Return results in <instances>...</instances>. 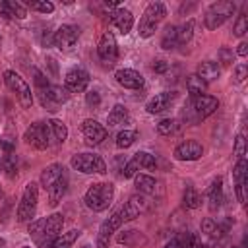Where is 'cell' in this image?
<instances>
[{"label":"cell","instance_id":"1","mask_svg":"<svg viewBox=\"0 0 248 248\" xmlns=\"http://www.w3.org/2000/svg\"><path fill=\"white\" fill-rule=\"evenodd\" d=\"M114 198V186L110 182H95L87 188L83 202L93 211H105Z\"/></svg>","mask_w":248,"mask_h":248},{"label":"cell","instance_id":"2","mask_svg":"<svg viewBox=\"0 0 248 248\" xmlns=\"http://www.w3.org/2000/svg\"><path fill=\"white\" fill-rule=\"evenodd\" d=\"M37 202H39V184L37 182H27L25 188H23L19 205H17V213H16V217H17L19 223L31 221L35 217Z\"/></svg>","mask_w":248,"mask_h":248},{"label":"cell","instance_id":"3","mask_svg":"<svg viewBox=\"0 0 248 248\" xmlns=\"http://www.w3.org/2000/svg\"><path fill=\"white\" fill-rule=\"evenodd\" d=\"M165 16H167V8H165L163 2H151V4H147L145 12H143V16L140 19V35L145 37V39L151 37L155 33V29H157L159 21Z\"/></svg>","mask_w":248,"mask_h":248},{"label":"cell","instance_id":"4","mask_svg":"<svg viewBox=\"0 0 248 248\" xmlns=\"http://www.w3.org/2000/svg\"><path fill=\"white\" fill-rule=\"evenodd\" d=\"M70 163L76 170L85 172V174H93V172L105 174L107 172V163L97 153H76Z\"/></svg>","mask_w":248,"mask_h":248},{"label":"cell","instance_id":"5","mask_svg":"<svg viewBox=\"0 0 248 248\" xmlns=\"http://www.w3.org/2000/svg\"><path fill=\"white\" fill-rule=\"evenodd\" d=\"M4 81H6V85L16 93L17 101L21 103V107L29 108V107L33 105V93H31V87L27 85V81H25L19 74H16L14 70H6V72H4Z\"/></svg>","mask_w":248,"mask_h":248},{"label":"cell","instance_id":"6","mask_svg":"<svg viewBox=\"0 0 248 248\" xmlns=\"http://www.w3.org/2000/svg\"><path fill=\"white\" fill-rule=\"evenodd\" d=\"M50 128L46 122H33L25 134H23V140L27 145H31L33 149H46L50 145Z\"/></svg>","mask_w":248,"mask_h":248},{"label":"cell","instance_id":"7","mask_svg":"<svg viewBox=\"0 0 248 248\" xmlns=\"http://www.w3.org/2000/svg\"><path fill=\"white\" fill-rule=\"evenodd\" d=\"M232 12H234V4H232V2L223 0V2L211 4L209 10L205 12V27H207V29H217V27H221V25L232 16Z\"/></svg>","mask_w":248,"mask_h":248},{"label":"cell","instance_id":"8","mask_svg":"<svg viewBox=\"0 0 248 248\" xmlns=\"http://www.w3.org/2000/svg\"><path fill=\"white\" fill-rule=\"evenodd\" d=\"M62 225H64V217H62L60 213H52V215H48V217L45 219L43 234H41V238L37 240V244H39L41 248H48V246L52 244V240L60 234Z\"/></svg>","mask_w":248,"mask_h":248},{"label":"cell","instance_id":"9","mask_svg":"<svg viewBox=\"0 0 248 248\" xmlns=\"http://www.w3.org/2000/svg\"><path fill=\"white\" fill-rule=\"evenodd\" d=\"M41 93V103H43V107H46V110H58V105H62V103H66L68 101V91H66V87H60V85H48V87H45V89H39Z\"/></svg>","mask_w":248,"mask_h":248},{"label":"cell","instance_id":"10","mask_svg":"<svg viewBox=\"0 0 248 248\" xmlns=\"http://www.w3.org/2000/svg\"><path fill=\"white\" fill-rule=\"evenodd\" d=\"M149 209V200L145 198V194H134L126 205L120 209V217H122V223L124 221H134L136 217H140L141 213H145Z\"/></svg>","mask_w":248,"mask_h":248},{"label":"cell","instance_id":"11","mask_svg":"<svg viewBox=\"0 0 248 248\" xmlns=\"http://www.w3.org/2000/svg\"><path fill=\"white\" fill-rule=\"evenodd\" d=\"M188 105H190V108H192V112L196 114L198 120H202V118L213 114V112L219 108V101H217L215 97H211V95H198V97H192Z\"/></svg>","mask_w":248,"mask_h":248},{"label":"cell","instance_id":"12","mask_svg":"<svg viewBox=\"0 0 248 248\" xmlns=\"http://www.w3.org/2000/svg\"><path fill=\"white\" fill-rule=\"evenodd\" d=\"M78 37H79V29L76 25H60L52 41L60 50H72L74 45L78 43Z\"/></svg>","mask_w":248,"mask_h":248},{"label":"cell","instance_id":"13","mask_svg":"<svg viewBox=\"0 0 248 248\" xmlns=\"http://www.w3.org/2000/svg\"><path fill=\"white\" fill-rule=\"evenodd\" d=\"M97 52H99V58L107 64H112L118 56V45H116V39L110 31H105L99 39V45H97Z\"/></svg>","mask_w":248,"mask_h":248},{"label":"cell","instance_id":"14","mask_svg":"<svg viewBox=\"0 0 248 248\" xmlns=\"http://www.w3.org/2000/svg\"><path fill=\"white\" fill-rule=\"evenodd\" d=\"M64 85H66V91L81 93L89 85V74L83 68H72L64 78Z\"/></svg>","mask_w":248,"mask_h":248},{"label":"cell","instance_id":"15","mask_svg":"<svg viewBox=\"0 0 248 248\" xmlns=\"http://www.w3.org/2000/svg\"><path fill=\"white\" fill-rule=\"evenodd\" d=\"M203 155V147L196 140H186L174 147V159L178 161H196Z\"/></svg>","mask_w":248,"mask_h":248},{"label":"cell","instance_id":"16","mask_svg":"<svg viewBox=\"0 0 248 248\" xmlns=\"http://www.w3.org/2000/svg\"><path fill=\"white\" fill-rule=\"evenodd\" d=\"M81 132H83L85 141L89 145H97L107 138V128L101 122L93 120V118H87V120L81 122Z\"/></svg>","mask_w":248,"mask_h":248},{"label":"cell","instance_id":"17","mask_svg":"<svg viewBox=\"0 0 248 248\" xmlns=\"http://www.w3.org/2000/svg\"><path fill=\"white\" fill-rule=\"evenodd\" d=\"M114 78H116V81H118L122 87H126V89H140V87H143V76H141L140 72L132 70V68H122V70H118V72L114 74Z\"/></svg>","mask_w":248,"mask_h":248},{"label":"cell","instance_id":"18","mask_svg":"<svg viewBox=\"0 0 248 248\" xmlns=\"http://www.w3.org/2000/svg\"><path fill=\"white\" fill-rule=\"evenodd\" d=\"M174 97H176L174 91H163V93H157L153 99L147 101L145 110H147L149 114H159V112H163V110L169 108V105L174 101Z\"/></svg>","mask_w":248,"mask_h":248},{"label":"cell","instance_id":"19","mask_svg":"<svg viewBox=\"0 0 248 248\" xmlns=\"http://www.w3.org/2000/svg\"><path fill=\"white\" fill-rule=\"evenodd\" d=\"M110 21L118 27V31H120L122 35H126V33H130V29H132V25H134V16H132V12L126 10V8H116V10H112V14H110Z\"/></svg>","mask_w":248,"mask_h":248},{"label":"cell","instance_id":"20","mask_svg":"<svg viewBox=\"0 0 248 248\" xmlns=\"http://www.w3.org/2000/svg\"><path fill=\"white\" fill-rule=\"evenodd\" d=\"M66 190H68V178H66V174H64V176H60L52 186H48V188H46L48 203H50L52 207H54V205H58V203L62 202V198H64Z\"/></svg>","mask_w":248,"mask_h":248},{"label":"cell","instance_id":"21","mask_svg":"<svg viewBox=\"0 0 248 248\" xmlns=\"http://www.w3.org/2000/svg\"><path fill=\"white\" fill-rule=\"evenodd\" d=\"M219 74H221L219 64H217V62H211V60H205V62H202V64L198 66V74H196V76L202 78L205 83H209V81L217 79Z\"/></svg>","mask_w":248,"mask_h":248},{"label":"cell","instance_id":"22","mask_svg":"<svg viewBox=\"0 0 248 248\" xmlns=\"http://www.w3.org/2000/svg\"><path fill=\"white\" fill-rule=\"evenodd\" d=\"M60 176H64V167L58 165V163L48 165V167L41 172V184H43L45 188H48V186H52Z\"/></svg>","mask_w":248,"mask_h":248},{"label":"cell","instance_id":"23","mask_svg":"<svg viewBox=\"0 0 248 248\" xmlns=\"http://www.w3.org/2000/svg\"><path fill=\"white\" fill-rule=\"evenodd\" d=\"M120 225H122V217H120V211H116V213H112L108 219H105V221L101 223V227H99V236L110 238V234H112Z\"/></svg>","mask_w":248,"mask_h":248},{"label":"cell","instance_id":"24","mask_svg":"<svg viewBox=\"0 0 248 248\" xmlns=\"http://www.w3.org/2000/svg\"><path fill=\"white\" fill-rule=\"evenodd\" d=\"M79 234H81L79 229H72V231H68V232H62V234H58V236L52 240V244H50L48 248H70V246L78 240Z\"/></svg>","mask_w":248,"mask_h":248},{"label":"cell","instance_id":"25","mask_svg":"<svg viewBox=\"0 0 248 248\" xmlns=\"http://www.w3.org/2000/svg\"><path fill=\"white\" fill-rule=\"evenodd\" d=\"M134 184H136V188H138L140 194H153L155 188H157L155 178L149 176V174H136L134 176Z\"/></svg>","mask_w":248,"mask_h":248},{"label":"cell","instance_id":"26","mask_svg":"<svg viewBox=\"0 0 248 248\" xmlns=\"http://www.w3.org/2000/svg\"><path fill=\"white\" fill-rule=\"evenodd\" d=\"M128 118H130V116H128V110H126L122 105H114V108H112V110L108 112V116H107V124H108V128H114V126L124 124Z\"/></svg>","mask_w":248,"mask_h":248},{"label":"cell","instance_id":"27","mask_svg":"<svg viewBox=\"0 0 248 248\" xmlns=\"http://www.w3.org/2000/svg\"><path fill=\"white\" fill-rule=\"evenodd\" d=\"M186 89H188L190 99H192V97H198V95H205L207 83H205L202 78H198V76L194 74V76H190V78L186 79Z\"/></svg>","mask_w":248,"mask_h":248},{"label":"cell","instance_id":"28","mask_svg":"<svg viewBox=\"0 0 248 248\" xmlns=\"http://www.w3.org/2000/svg\"><path fill=\"white\" fill-rule=\"evenodd\" d=\"M221 184H223L221 178H215L211 188L207 190V194H209V207L211 209H217L221 205V202H223V186Z\"/></svg>","mask_w":248,"mask_h":248},{"label":"cell","instance_id":"29","mask_svg":"<svg viewBox=\"0 0 248 248\" xmlns=\"http://www.w3.org/2000/svg\"><path fill=\"white\" fill-rule=\"evenodd\" d=\"M46 124H48L50 134L54 136V140H56L58 143H64L66 138H68V128H66V124H64L62 120H58V118H52V120H48Z\"/></svg>","mask_w":248,"mask_h":248},{"label":"cell","instance_id":"30","mask_svg":"<svg viewBox=\"0 0 248 248\" xmlns=\"http://www.w3.org/2000/svg\"><path fill=\"white\" fill-rule=\"evenodd\" d=\"M176 45H178V27H174V25L165 27V33H163V39H161V46L165 50H169V48H174Z\"/></svg>","mask_w":248,"mask_h":248},{"label":"cell","instance_id":"31","mask_svg":"<svg viewBox=\"0 0 248 248\" xmlns=\"http://www.w3.org/2000/svg\"><path fill=\"white\" fill-rule=\"evenodd\" d=\"M200 203H202V196L196 192V188L194 186H186V190H184V205L188 209H196V207H200Z\"/></svg>","mask_w":248,"mask_h":248},{"label":"cell","instance_id":"32","mask_svg":"<svg viewBox=\"0 0 248 248\" xmlns=\"http://www.w3.org/2000/svg\"><path fill=\"white\" fill-rule=\"evenodd\" d=\"M136 138H138V134L134 130H120L116 134V145L120 149H126V147H130L136 141Z\"/></svg>","mask_w":248,"mask_h":248},{"label":"cell","instance_id":"33","mask_svg":"<svg viewBox=\"0 0 248 248\" xmlns=\"http://www.w3.org/2000/svg\"><path fill=\"white\" fill-rule=\"evenodd\" d=\"M134 159H136V163H138L140 167H143V169H147V170H151V169L157 167L155 155H151V153H147V151H138V153L134 155Z\"/></svg>","mask_w":248,"mask_h":248},{"label":"cell","instance_id":"34","mask_svg":"<svg viewBox=\"0 0 248 248\" xmlns=\"http://www.w3.org/2000/svg\"><path fill=\"white\" fill-rule=\"evenodd\" d=\"M202 232H205V234L211 236V238H219L221 232H223V229H221L211 217H207V219L202 221Z\"/></svg>","mask_w":248,"mask_h":248},{"label":"cell","instance_id":"35","mask_svg":"<svg viewBox=\"0 0 248 248\" xmlns=\"http://www.w3.org/2000/svg\"><path fill=\"white\" fill-rule=\"evenodd\" d=\"M2 169L6 170V176H8V178H16V176H17V165H16V155H14V153H6V155H4Z\"/></svg>","mask_w":248,"mask_h":248},{"label":"cell","instance_id":"36","mask_svg":"<svg viewBox=\"0 0 248 248\" xmlns=\"http://www.w3.org/2000/svg\"><path fill=\"white\" fill-rule=\"evenodd\" d=\"M178 130V122L174 120V118H165V120H161L159 124H157V132L161 134V136H170V134H174Z\"/></svg>","mask_w":248,"mask_h":248},{"label":"cell","instance_id":"37","mask_svg":"<svg viewBox=\"0 0 248 248\" xmlns=\"http://www.w3.org/2000/svg\"><path fill=\"white\" fill-rule=\"evenodd\" d=\"M25 6H29L31 10H37V12H43V14H50L54 10V4L48 2V0H27Z\"/></svg>","mask_w":248,"mask_h":248},{"label":"cell","instance_id":"38","mask_svg":"<svg viewBox=\"0 0 248 248\" xmlns=\"http://www.w3.org/2000/svg\"><path fill=\"white\" fill-rule=\"evenodd\" d=\"M192 33H194V19H188L182 27H178V43H188L192 39Z\"/></svg>","mask_w":248,"mask_h":248},{"label":"cell","instance_id":"39","mask_svg":"<svg viewBox=\"0 0 248 248\" xmlns=\"http://www.w3.org/2000/svg\"><path fill=\"white\" fill-rule=\"evenodd\" d=\"M246 169H248L246 159H238V163H236V167H234V170H232V176H234V182H236V184L246 182Z\"/></svg>","mask_w":248,"mask_h":248},{"label":"cell","instance_id":"40","mask_svg":"<svg viewBox=\"0 0 248 248\" xmlns=\"http://www.w3.org/2000/svg\"><path fill=\"white\" fill-rule=\"evenodd\" d=\"M8 6H10V14H12V17H17V19H23L25 16H27V12H25V8H23V4L21 2H14V0H8Z\"/></svg>","mask_w":248,"mask_h":248},{"label":"cell","instance_id":"41","mask_svg":"<svg viewBox=\"0 0 248 248\" xmlns=\"http://www.w3.org/2000/svg\"><path fill=\"white\" fill-rule=\"evenodd\" d=\"M134 238H141L140 234H138V231H124V232H120L118 234V242L120 244H126V246H132L134 244Z\"/></svg>","mask_w":248,"mask_h":248},{"label":"cell","instance_id":"42","mask_svg":"<svg viewBox=\"0 0 248 248\" xmlns=\"http://www.w3.org/2000/svg\"><path fill=\"white\" fill-rule=\"evenodd\" d=\"M138 169H140V165L136 163V159H130V161L124 165V169H122L124 178H134V176L138 174Z\"/></svg>","mask_w":248,"mask_h":248},{"label":"cell","instance_id":"43","mask_svg":"<svg viewBox=\"0 0 248 248\" xmlns=\"http://www.w3.org/2000/svg\"><path fill=\"white\" fill-rule=\"evenodd\" d=\"M246 31H248V17L246 16H240L236 19V23H234V35L236 37H242Z\"/></svg>","mask_w":248,"mask_h":248},{"label":"cell","instance_id":"44","mask_svg":"<svg viewBox=\"0 0 248 248\" xmlns=\"http://www.w3.org/2000/svg\"><path fill=\"white\" fill-rule=\"evenodd\" d=\"M244 147H246L244 134H238L236 140H234V155H236L238 159H244Z\"/></svg>","mask_w":248,"mask_h":248},{"label":"cell","instance_id":"45","mask_svg":"<svg viewBox=\"0 0 248 248\" xmlns=\"http://www.w3.org/2000/svg\"><path fill=\"white\" fill-rule=\"evenodd\" d=\"M219 56H221V62H223L225 66H229L231 62H234V54H232V50L227 48V46H223V48L219 50Z\"/></svg>","mask_w":248,"mask_h":248},{"label":"cell","instance_id":"46","mask_svg":"<svg viewBox=\"0 0 248 248\" xmlns=\"http://www.w3.org/2000/svg\"><path fill=\"white\" fill-rule=\"evenodd\" d=\"M246 74H248L246 64H238V66L234 68V81H236V83H242V81L246 79Z\"/></svg>","mask_w":248,"mask_h":248},{"label":"cell","instance_id":"47","mask_svg":"<svg viewBox=\"0 0 248 248\" xmlns=\"http://www.w3.org/2000/svg\"><path fill=\"white\" fill-rule=\"evenodd\" d=\"M85 103H87L89 107H99V103H101V95H99L97 91H89V93L85 95Z\"/></svg>","mask_w":248,"mask_h":248},{"label":"cell","instance_id":"48","mask_svg":"<svg viewBox=\"0 0 248 248\" xmlns=\"http://www.w3.org/2000/svg\"><path fill=\"white\" fill-rule=\"evenodd\" d=\"M0 16L4 19H10L12 14H10V6H8V0H0Z\"/></svg>","mask_w":248,"mask_h":248},{"label":"cell","instance_id":"49","mask_svg":"<svg viewBox=\"0 0 248 248\" xmlns=\"http://www.w3.org/2000/svg\"><path fill=\"white\" fill-rule=\"evenodd\" d=\"M167 68H169V64H167L165 60H157V62L153 64V70H155L157 74H165V72H167Z\"/></svg>","mask_w":248,"mask_h":248},{"label":"cell","instance_id":"50","mask_svg":"<svg viewBox=\"0 0 248 248\" xmlns=\"http://www.w3.org/2000/svg\"><path fill=\"white\" fill-rule=\"evenodd\" d=\"M236 54H238V56H246V54H248V45H246V43H240L238 48H236Z\"/></svg>","mask_w":248,"mask_h":248},{"label":"cell","instance_id":"51","mask_svg":"<svg viewBox=\"0 0 248 248\" xmlns=\"http://www.w3.org/2000/svg\"><path fill=\"white\" fill-rule=\"evenodd\" d=\"M165 248H180V242H178V238H172V240H169V242L165 244Z\"/></svg>","mask_w":248,"mask_h":248},{"label":"cell","instance_id":"52","mask_svg":"<svg viewBox=\"0 0 248 248\" xmlns=\"http://www.w3.org/2000/svg\"><path fill=\"white\" fill-rule=\"evenodd\" d=\"M83 248H91V246H83Z\"/></svg>","mask_w":248,"mask_h":248},{"label":"cell","instance_id":"53","mask_svg":"<svg viewBox=\"0 0 248 248\" xmlns=\"http://www.w3.org/2000/svg\"><path fill=\"white\" fill-rule=\"evenodd\" d=\"M0 170H2V165H0Z\"/></svg>","mask_w":248,"mask_h":248},{"label":"cell","instance_id":"54","mask_svg":"<svg viewBox=\"0 0 248 248\" xmlns=\"http://www.w3.org/2000/svg\"><path fill=\"white\" fill-rule=\"evenodd\" d=\"M23 248H29V246H23Z\"/></svg>","mask_w":248,"mask_h":248},{"label":"cell","instance_id":"55","mask_svg":"<svg viewBox=\"0 0 248 248\" xmlns=\"http://www.w3.org/2000/svg\"><path fill=\"white\" fill-rule=\"evenodd\" d=\"M232 248H236V246H232Z\"/></svg>","mask_w":248,"mask_h":248}]
</instances>
